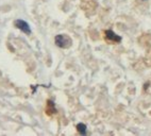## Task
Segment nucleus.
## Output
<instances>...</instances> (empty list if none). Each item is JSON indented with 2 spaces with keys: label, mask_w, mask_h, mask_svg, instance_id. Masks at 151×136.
<instances>
[{
  "label": "nucleus",
  "mask_w": 151,
  "mask_h": 136,
  "mask_svg": "<svg viewBox=\"0 0 151 136\" xmlns=\"http://www.w3.org/2000/svg\"><path fill=\"white\" fill-rule=\"evenodd\" d=\"M54 43L58 47L63 48V49H67V48H69L70 46H71L73 41H71V39H70L68 35H66V34H59V35L55 36Z\"/></svg>",
  "instance_id": "f257e3e1"
},
{
  "label": "nucleus",
  "mask_w": 151,
  "mask_h": 136,
  "mask_svg": "<svg viewBox=\"0 0 151 136\" xmlns=\"http://www.w3.org/2000/svg\"><path fill=\"white\" fill-rule=\"evenodd\" d=\"M104 39L109 44H118V43L121 41V37L119 35H117L115 32H113L112 30L104 31Z\"/></svg>",
  "instance_id": "f03ea898"
},
{
  "label": "nucleus",
  "mask_w": 151,
  "mask_h": 136,
  "mask_svg": "<svg viewBox=\"0 0 151 136\" xmlns=\"http://www.w3.org/2000/svg\"><path fill=\"white\" fill-rule=\"evenodd\" d=\"M14 26L17 29L21 30L23 33L26 34H31V29H30V26L28 22H26L25 20H21V19H17V20L14 21Z\"/></svg>",
  "instance_id": "7ed1b4c3"
},
{
  "label": "nucleus",
  "mask_w": 151,
  "mask_h": 136,
  "mask_svg": "<svg viewBox=\"0 0 151 136\" xmlns=\"http://www.w3.org/2000/svg\"><path fill=\"white\" fill-rule=\"evenodd\" d=\"M45 113L47 116H53L56 113V109H55L54 102L52 100H47L46 107H45Z\"/></svg>",
  "instance_id": "20e7f679"
},
{
  "label": "nucleus",
  "mask_w": 151,
  "mask_h": 136,
  "mask_svg": "<svg viewBox=\"0 0 151 136\" xmlns=\"http://www.w3.org/2000/svg\"><path fill=\"white\" fill-rule=\"evenodd\" d=\"M77 130L81 135H85L86 134V125L84 123H79L77 125Z\"/></svg>",
  "instance_id": "39448f33"
}]
</instances>
